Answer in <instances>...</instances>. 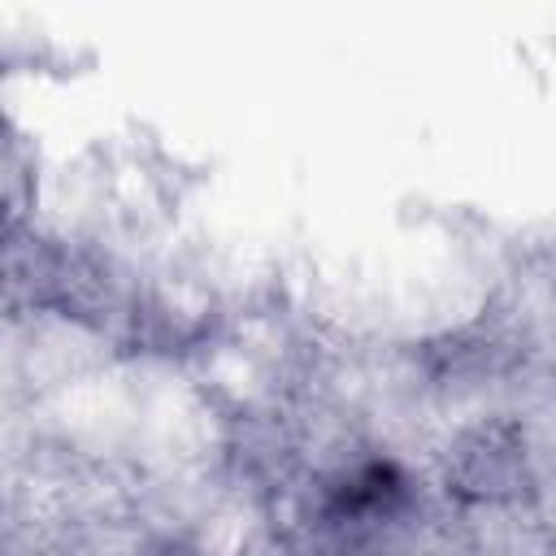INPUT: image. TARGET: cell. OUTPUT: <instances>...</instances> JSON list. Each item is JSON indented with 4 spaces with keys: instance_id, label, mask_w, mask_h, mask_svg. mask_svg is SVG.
<instances>
[{
    "instance_id": "6da1fadb",
    "label": "cell",
    "mask_w": 556,
    "mask_h": 556,
    "mask_svg": "<svg viewBox=\"0 0 556 556\" xmlns=\"http://www.w3.org/2000/svg\"><path fill=\"white\" fill-rule=\"evenodd\" d=\"M413 500H417V486L400 460L356 456L326 473V482L317 491V521L334 539L365 543V539L391 530L395 521H404Z\"/></svg>"
},
{
    "instance_id": "7a4b0ae2",
    "label": "cell",
    "mask_w": 556,
    "mask_h": 556,
    "mask_svg": "<svg viewBox=\"0 0 556 556\" xmlns=\"http://www.w3.org/2000/svg\"><path fill=\"white\" fill-rule=\"evenodd\" d=\"M526 478V456L521 443L500 434V430H478L460 456H456V491H465L469 500H504L517 495Z\"/></svg>"
},
{
    "instance_id": "3957f363",
    "label": "cell",
    "mask_w": 556,
    "mask_h": 556,
    "mask_svg": "<svg viewBox=\"0 0 556 556\" xmlns=\"http://www.w3.org/2000/svg\"><path fill=\"white\" fill-rule=\"evenodd\" d=\"M139 556H204V552L191 547L187 539H156V543H148Z\"/></svg>"
}]
</instances>
